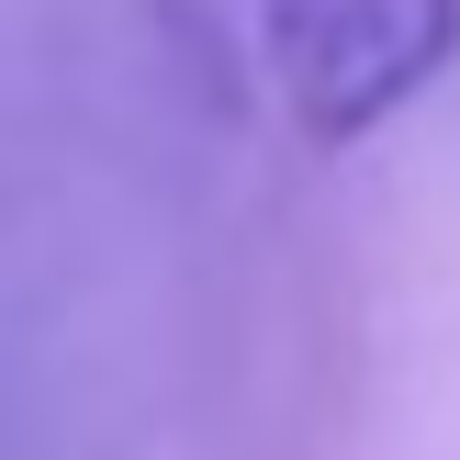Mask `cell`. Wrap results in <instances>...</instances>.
Listing matches in <instances>:
<instances>
[{"label": "cell", "mask_w": 460, "mask_h": 460, "mask_svg": "<svg viewBox=\"0 0 460 460\" xmlns=\"http://www.w3.org/2000/svg\"><path fill=\"white\" fill-rule=\"evenodd\" d=\"M460 57V0H259V67L314 146L382 135Z\"/></svg>", "instance_id": "1"}]
</instances>
